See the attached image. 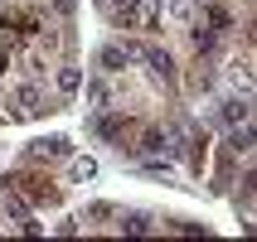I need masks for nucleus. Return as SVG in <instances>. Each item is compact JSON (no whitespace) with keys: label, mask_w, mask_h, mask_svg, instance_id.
Returning <instances> with one entry per match:
<instances>
[{"label":"nucleus","mask_w":257,"mask_h":242,"mask_svg":"<svg viewBox=\"0 0 257 242\" xmlns=\"http://www.w3.org/2000/svg\"><path fill=\"white\" fill-rule=\"evenodd\" d=\"M194 49H199V54H214V29H194Z\"/></svg>","instance_id":"nucleus-13"},{"label":"nucleus","mask_w":257,"mask_h":242,"mask_svg":"<svg viewBox=\"0 0 257 242\" xmlns=\"http://www.w3.org/2000/svg\"><path fill=\"white\" fill-rule=\"evenodd\" d=\"M5 68H10V58H5V54H0V73H5Z\"/></svg>","instance_id":"nucleus-17"},{"label":"nucleus","mask_w":257,"mask_h":242,"mask_svg":"<svg viewBox=\"0 0 257 242\" xmlns=\"http://www.w3.org/2000/svg\"><path fill=\"white\" fill-rule=\"evenodd\" d=\"M5 189H20L25 199H34V203H58V189L49 184V179H39V174H25V179H10Z\"/></svg>","instance_id":"nucleus-1"},{"label":"nucleus","mask_w":257,"mask_h":242,"mask_svg":"<svg viewBox=\"0 0 257 242\" xmlns=\"http://www.w3.org/2000/svg\"><path fill=\"white\" fill-rule=\"evenodd\" d=\"M228 150H233V155H252V131H247V121L228 136Z\"/></svg>","instance_id":"nucleus-8"},{"label":"nucleus","mask_w":257,"mask_h":242,"mask_svg":"<svg viewBox=\"0 0 257 242\" xmlns=\"http://www.w3.org/2000/svg\"><path fill=\"white\" fill-rule=\"evenodd\" d=\"M141 58H146V68L156 73L160 83H175V58L165 54V49H156V44H151V49H141Z\"/></svg>","instance_id":"nucleus-2"},{"label":"nucleus","mask_w":257,"mask_h":242,"mask_svg":"<svg viewBox=\"0 0 257 242\" xmlns=\"http://www.w3.org/2000/svg\"><path fill=\"white\" fill-rule=\"evenodd\" d=\"M218 112H223V121H228V126H243L252 107H247V97H228L223 107H218Z\"/></svg>","instance_id":"nucleus-6"},{"label":"nucleus","mask_w":257,"mask_h":242,"mask_svg":"<svg viewBox=\"0 0 257 242\" xmlns=\"http://www.w3.org/2000/svg\"><path fill=\"white\" fill-rule=\"evenodd\" d=\"M126 63H131V49H126V44H107V49L97 54V68L102 73H121Z\"/></svg>","instance_id":"nucleus-4"},{"label":"nucleus","mask_w":257,"mask_h":242,"mask_svg":"<svg viewBox=\"0 0 257 242\" xmlns=\"http://www.w3.org/2000/svg\"><path fill=\"white\" fill-rule=\"evenodd\" d=\"M73 179H78V184H83V179H97V160H73Z\"/></svg>","instance_id":"nucleus-11"},{"label":"nucleus","mask_w":257,"mask_h":242,"mask_svg":"<svg viewBox=\"0 0 257 242\" xmlns=\"http://www.w3.org/2000/svg\"><path fill=\"white\" fill-rule=\"evenodd\" d=\"M20 112H25V116H39V112H44L39 87H20Z\"/></svg>","instance_id":"nucleus-7"},{"label":"nucleus","mask_w":257,"mask_h":242,"mask_svg":"<svg viewBox=\"0 0 257 242\" xmlns=\"http://www.w3.org/2000/svg\"><path fill=\"white\" fill-rule=\"evenodd\" d=\"M87 102H92V107H107V102H112V92H107L102 83H92V87H87Z\"/></svg>","instance_id":"nucleus-14"},{"label":"nucleus","mask_w":257,"mask_h":242,"mask_svg":"<svg viewBox=\"0 0 257 242\" xmlns=\"http://www.w3.org/2000/svg\"><path fill=\"white\" fill-rule=\"evenodd\" d=\"M58 87H63V92H78V87H83V73H78V68H63V73H58Z\"/></svg>","instance_id":"nucleus-12"},{"label":"nucleus","mask_w":257,"mask_h":242,"mask_svg":"<svg viewBox=\"0 0 257 242\" xmlns=\"http://www.w3.org/2000/svg\"><path fill=\"white\" fill-rule=\"evenodd\" d=\"M121 232L141 237V232H151V218H146V213H126V218H121Z\"/></svg>","instance_id":"nucleus-9"},{"label":"nucleus","mask_w":257,"mask_h":242,"mask_svg":"<svg viewBox=\"0 0 257 242\" xmlns=\"http://www.w3.org/2000/svg\"><path fill=\"white\" fill-rule=\"evenodd\" d=\"M209 20H214V29H228V25H233L228 10H218V5H214V15H209Z\"/></svg>","instance_id":"nucleus-15"},{"label":"nucleus","mask_w":257,"mask_h":242,"mask_svg":"<svg viewBox=\"0 0 257 242\" xmlns=\"http://www.w3.org/2000/svg\"><path fill=\"white\" fill-rule=\"evenodd\" d=\"M126 126H131L126 116H97V131H102V136H121Z\"/></svg>","instance_id":"nucleus-10"},{"label":"nucleus","mask_w":257,"mask_h":242,"mask_svg":"<svg viewBox=\"0 0 257 242\" xmlns=\"http://www.w3.org/2000/svg\"><path fill=\"white\" fill-rule=\"evenodd\" d=\"M54 5H58V10H63V15H73V0H54Z\"/></svg>","instance_id":"nucleus-16"},{"label":"nucleus","mask_w":257,"mask_h":242,"mask_svg":"<svg viewBox=\"0 0 257 242\" xmlns=\"http://www.w3.org/2000/svg\"><path fill=\"white\" fill-rule=\"evenodd\" d=\"M189 150H185V155H189V165H194V170H204V160H209V136H204V131H189Z\"/></svg>","instance_id":"nucleus-5"},{"label":"nucleus","mask_w":257,"mask_h":242,"mask_svg":"<svg viewBox=\"0 0 257 242\" xmlns=\"http://www.w3.org/2000/svg\"><path fill=\"white\" fill-rule=\"evenodd\" d=\"M68 150H73L68 136H49V141H34V145H29V160L39 165V160H58V155H68Z\"/></svg>","instance_id":"nucleus-3"}]
</instances>
